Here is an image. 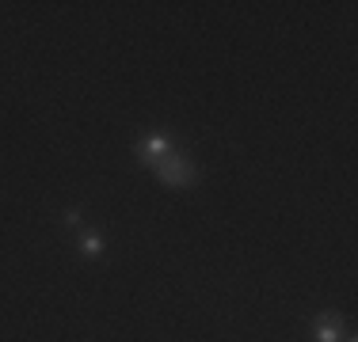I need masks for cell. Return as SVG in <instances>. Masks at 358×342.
<instances>
[{
    "label": "cell",
    "mask_w": 358,
    "mask_h": 342,
    "mask_svg": "<svg viewBox=\"0 0 358 342\" xmlns=\"http://www.w3.org/2000/svg\"><path fill=\"white\" fill-rule=\"evenodd\" d=\"M168 152H176V144H172V137L168 133H145L138 144H134V156H138V164L141 168H157L160 160L168 156Z\"/></svg>",
    "instance_id": "cell-2"
},
{
    "label": "cell",
    "mask_w": 358,
    "mask_h": 342,
    "mask_svg": "<svg viewBox=\"0 0 358 342\" xmlns=\"http://www.w3.org/2000/svg\"><path fill=\"white\" fill-rule=\"evenodd\" d=\"M62 225H69V228H80V225H84V213L73 205V209H65V213H62Z\"/></svg>",
    "instance_id": "cell-5"
},
{
    "label": "cell",
    "mask_w": 358,
    "mask_h": 342,
    "mask_svg": "<svg viewBox=\"0 0 358 342\" xmlns=\"http://www.w3.org/2000/svg\"><path fill=\"white\" fill-rule=\"evenodd\" d=\"M317 342H343V327H339V315L324 312L317 320V335H313Z\"/></svg>",
    "instance_id": "cell-4"
},
{
    "label": "cell",
    "mask_w": 358,
    "mask_h": 342,
    "mask_svg": "<svg viewBox=\"0 0 358 342\" xmlns=\"http://www.w3.org/2000/svg\"><path fill=\"white\" fill-rule=\"evenodd\" d=\"M76 251H80V259H103L107 244H103V236H99V232H88V228H84L80 239H76Z\"/></svg>",
    "instance_id": "cell-3"
},
{
    "label": "cell",
    "mask_w": 358,
    "mask_h": 342,
    "mask_svg": "<svg viewBox=\"0 0 358 342\" xmlns=\"http://www.w3.org/2000/svg\"><path fill=\"white\" fill-rule=\"evenodd\" d=\"M152 175L164 186H172V191H191V186L199 183V168H194V160L183 156V152H168V156L152 168Z\"/></svg>",
    "instance_id": "cell-1"
},
{
    "label": "cell",
    "mask_w": 358,
    "mask_h": 342,
    "mask_svg": "<svg viewBox=\"0 0 358 342\" xmlns=\"http://www.w3.org/2000/svg\"><path fill=\"white\" fill-rule=\"evenodd\" d=\"M343 342H358V339H343Z\"/></svg>",
    "instance_id": "cell-6"
}]
</instances>
